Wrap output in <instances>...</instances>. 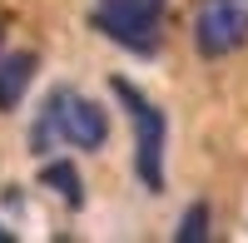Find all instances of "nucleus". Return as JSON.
Here are the masks:
<instances>
[{"label": "nucleus", "instance_id": "1", "mask_svg": "<svg viewBox=\"0 0 248 243\" xmlns=\"http://www.w3.org/2000/svg\"><path fill=\"white\" fill-rule=\"evenodd\" d=\"M55 139H65V144H75V149H105L109 119H105V109H99L94 99L75 94V90H55L45 99V109H40L35 129H30V149L45 154Z\"/></svg>", "mask_w": 248, "mask_h": 243}, {"label": "nucleus", "instance_id": "2", "mask_svg": "<svg viewBox=\"0 0 248 243\" xmlns=\"http://www.w3.org/2000/svg\"><path fill=\"white\" fill-rule=\"evenodd\" d=\"M109 90L119 94V105L129 109V124H134V174L139 184L159 194L164 189V139H169V119H164L159 105H149L129 79H109Z\"/></svg>", "mask_w": 248, "mask_h": 243}, {"label": "nucleus", "instance_id": "3", "mask_svg": "<svg viewBox=\"0 0 248 243\" xmlns=\"http://www.w3.org/2000/svg\"><path fill=\"white\" fill-rule=\"evenodd\" d=\"M169 0H94L90 25L114 40V45L134 50V55H154L159 50V20Z\"/></svg>", "mask_w": 248, "mask_h": 243}, {"label": "nucleus", "instance_id": "4", "mask_svg": "<svg viewBox=\"0 0 248 243\" xmlns=\"http://www.w3.org/2000/svg\"><path fill=\"white\" fill-rule=\"evenodd\" d=\"M248 40V0H199L194 10V50L203 60H223Z\"/></svg>", "mask_w": 248, "mask_h": 243}, {"label": "nucleus", "instance_id": "5", "mask_svg": "<svg viewBox=\"0 0 248 243\" xmlns=\"http://www.w3.org/2000/svg\"><path fill=\"white\" fill-rule=\"evenodd\" d=\"M35 65H40V60L30 50H15V55L0 60V114H10L20 99H25L30 79H35Z\"/></svg>", "mask_w": 248, "mask_h": 243}, {"label": "nucleus", "instance_id": "6", "mask_svg": "<svg viewBox=\"0 0 248 243\" xmlns=\"http://www.w3.org/2000/svg\"><path fill=\"white\" fill-rule=\"evenodd\" d=\"M40 179H45V184H50L60 198H65L70 209H79V204H85V184H79V174H75V164H70V159H55V164H45V169H40Z\"/></svg>", "mask_w": 248, "mask_h": 243}, {"label": "nucleus", "instance_id": "7", "mask_svg": "<svg viewBox=\"0 0 248 243\" xmlns=\"http://www.w3.org/2000/svg\"><path fill=\"white\" fill-rule=\"evenodd\" d=\"M174 238L179 243H203V238H209V204H189V209H184V224H179Z\"/></svg>", "mask_w": 248, "mask_h": 243}, {"label": "nucleus", "instance_id": "8", "mask_svg": "<svg viewBox=\"0 0 248 243\" xmlns=\"http://www.w3.org/2000/svg\"><path fill=\"white\" fill-rule=\"evenodd\" d=\"M10 238H15V233H10V228H0V243H10Z\"/></svg>", "mask_w": 248, "mask_h": 243}]
</instances>
